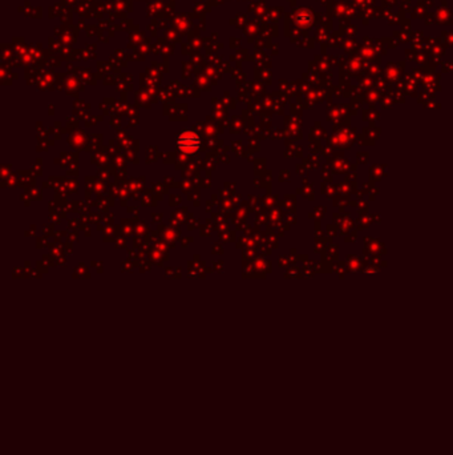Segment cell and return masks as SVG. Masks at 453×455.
<instances>
[{"mask_svg": "<svg viewBox=\"0 0 453 455\" xmlns=\"http://www.w3.org/2000/svg\"><path fill=\"white\" fill-rule=\"evenodd\" d=\"M177 145L185 153H193L201 146V140H200V137L197 135L191 134V132H186V134L181 135V136L178 137Z\"/></svg>", "mask_w": 453, "mask_h": 455, "instance_id": "cell-1", "label": "cell"}]
</instances>
